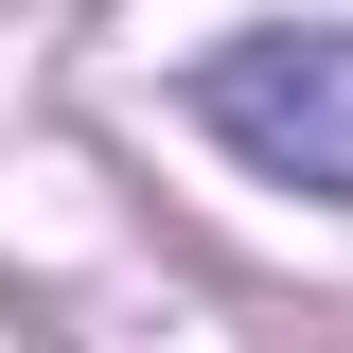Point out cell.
Wrapping results in <instances>:
<instances>
[{
    "mask_svg": "<svg viewBox=\"0 0 353 353\" xmlns=\"http://www.w3.org/2000/svg\"><path fill=\"white\" fill-rule=\"evenodd\" d=\"M194 124L248 176L353 212V36H230V53H194Z\"/></svg>",
    "mask_w": 353,
    "mask_h": 353,
    "instance_id": "obj_1",
    "label": "cell"
}]
</instances>
